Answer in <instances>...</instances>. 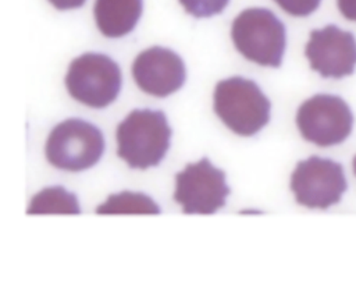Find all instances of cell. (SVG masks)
I'll return each instance as SVG.
<instances>
[{
	"label": "cell",
	"mask_w": 356,
	"mask_h": 291,
	"mask_svg": "<svg viewBox=\"0 0 356 291\" xmlns=\"http://www.w3.org/2000/svg\"><path fill=\"white\" fill-rule=\"evenodd\" d=\"M172 129L161 110H132L117 125V155L131 167H156L170 149Z\"/></svg>",
	"instance_id": "obj_1"
},
{
	"label": "cell",
	"mask_w": 356,
	"mask_h": 291,
	"mask_svg": "<svg viewBox=\"0 0 356 291\" xmlns=\"http://www.w3.org/2000/svg\"><path fill=\"white\" fill-rule=\"evenodd\" d=\"M213 100L218 118L241 136H253L270 121L271 103L252 79L232 77L218 81Z\"/></svg>",
	"instance_id": "obj_2"
},
{
	"label": "cell",
	"mask_w": 356,
	"mask_h": 291,
	"mask_svg": "<svg viewBox=\"0 0 356 291\" xmlns=\"http://www.w3.org/2000/svg\"><path fill=\"white\" fill-rule=\"evenodd\" d=\"M235 49L249 61L264 67H280L286 46V31L268 8L243 10L231 25Z\"/></svg>",
	"instance_id": "obj_3"
},
{
	"label": "cell",
	"mask_w": 356,
	"mask_h": 291,
	"mask_svg": "<svg viewBox=\"0 0 356 291\" xmlns=\"http://www.w3.org/2000/svg\"><path fill=\"white\" fill-rule=\"evenodd\" d=\"M104 152L102 131L81 118H68L57 124L46 141L47 162L65 171H83L93 167Z\"/></svg>",
	"instance_id": "obj_4"
},
{
	"label": "cell",
	"mask_w": 356,
	"mask_h": 291,
	"mask_svg": "<svg viewBox=\"0 0 356 291\" xmlns=\"http://www.w3.org/2000/svg\"><path fill=\"white\" fill-rule=\"evenodd\" d=\"M118 64L102 53H83L70 63L65 86L71 97L92 109L111 104L121 91Z\"/></svg>",
	"instance_id": "obj_5"
},
{
	"label": "cell",
	"mask_w": 356,
	"mask_h": 291,
	"mask_svg": "<svg viewBox=\"0 0 356 291\" xmlns=\"http://www.w3.org/2000/svg\"><path fill=\"white\" fill-rule=\"evenodd\" d=\"M296 125L303 139L327 148L342 143L350 135L353 114L342 97L318 93L299 106Z\"/></svg>",
	"instance_id": "obj_6"
},
{
	"label": "cell",
	"mask_w": 356,
	"mask_h": 291,
	"mask_svg": "<svg viewBox=\"0 0 356 291\" xmlns=\"http://www.w3.org/2000/svg\"><path fill=\"white\" fill-rule=\"evenodd\" d=\"M231 194L225 184V171L217 168L207 157L189 163L175 174L174 200L185 214H213L225 206Z\"/></svg>",
	"instance_id": "obj_7"
},
{
	"label": "cell",
	"mask_w": 356,
	"mask_h": 291,
	"mask_svg": "<svg viewBox=\"0 0 356 291\" xmlns=\"http://www.w3.org/2000/svg\"><path fill=\"white\" fill-rule=\"evenodd\" d=\"M291 189L299 205L309 209H328L341 200L348 182L339 163L310 156L298 162L291 175Z\"/></svg>",
	"instance_id": "obj_8"
},
{
	"label": "cell",
	"mask_w": 356,
	"mask_h": 291,
	"mask_svg": "<svg viewBox=\"0 0 356 291\" xmlns=\"http://www.w3.org/2000/svg\"><path fill=\"white\" fill-rule=\"evenodd\" d=\"M305 54L310 68L323 78L339 79L355 72L356 38L337 25H327L310 32Z\"/></svg>",
	"instance_id": "obj_9"
},
{
	"label": "cell",
	"mask_w": 356,
	"mask_h": 291,
	"mask_svg": "<svg viewBox=\"0 0 356 291\" xmlns=\"http://www.w3.org/2000/svg\"><path fill=\"white\" fill-rule=\"evenodd\" d=\"M132 77L147 95L167 97L182 88L186 70L182 58L175 52L153 46L136 56L132 63Z\"/></svg>",
	"instance_id": "obj_10"
},
{
	"label": "cell",
	"mask_w": 356,
	"mask_h": 291,
	"mask_svg": "<svg viewBox=\"0 0 356 291\" xmlns=\"http://www.w3.org/2000/svg\"><path fill=\"white\" fill-rule=\"evenodd\" d=\"M143 0H96L93 7L97 29L106 38H121L136 26Z\"/></svg>",
	"instance_id": "obj_11"
},
{
	"label": "cell",
	"mask_w": 356,
	"mask_h": 291,
	"mask_svg": "<svg viewBox=\"0 0 356 291\" xmlns=\"http://www.w3.org/2000/svg\"><path fill=\"white\" fill-rule=\"evenodd\" d=\"M28 214H79L81 207L75 194L64 187L56 185L42 189L36 194L28 206Z\"/></svg>",
	"instance_id": "obj_12"
},
{
	"label": "cell",
	"mask_w": 356,
	"mask_h": 291,
	"mask_svg": "<svg viewBox=\"0 0 356 291\" xmlns=\"http://www.w3.org/2000/svg\"><path fill=\"white\" fill-rule=\"evenodd\" d=\"M97 214H160L159 205L140 192L122 191L113 194L107 200L96 207Z\"/></svg>",
	"instance_id": "obj_13"
},
{
	"label": "cell",
	"mask_w": 356,
	"mask_h": 291,
	"mask_svg": "<svg viewBox=\"0 0 356 291\" xmlns=\"http://www.w3.org/2000/svg\"><path fill=\"white\" fill-rule=\"evenodd\" d=\"M185 11L195 18H209L220 14L229 0H178Z\"/></svg>",
	"instance_id": "obj_14"
},
{
	"label": "cell",
	"mask_w": 356,
	"mask_h": 291,
	"mask_svg": "<svg viewBox=\"0 0 356 291\" xmlns=\"http://www.w3.org/2000/svg\"><path fill=\"white\" fill-rule=\"evenodd\" d=\"M285 13L293 17H307L314 13L321 0H274Z\"/></svg>",
	"instance_id": "obj_15"
},
{
	"label": "cell",
	"mask_w": 356,
	"mask_h": 291,
	"mask_svg": "<svg viewBox=\"0 0 356 291\" xmlns=\"http://www.w3.org/2000/svg\"><path fill=\"white\" fill-rule=\"evenodd\" d=\"M337 6L346 19L356 22V0H337Z\"/></svg>",
	"instance_id": "obj_16"
},
{
	"label": "cell",
	"mask_w": 356,
	"mask_h": 291,
	"mask_svg": "<svg viewBox=\"0 0 356 291\" xmlns=\"http://www.w3.org/2000/svg\"><path fill=\"white\" fill-rule=\"evenodd\" d=\"M49 1L57 10H72V8L82 7L86 0H49Z\"/></svg>",
	"instance_id": "obj_17"
},
{
	"label": "cell",
	"mask_w": 356,
	"mask_h": 291,
	"mask_svg": "<svg viewBox=\"0 0 356 291\" xmlns=\"http://www.w3.org/2000/svg\"><path fill=\"white\" fill-rule=\"evenodd\" d=\"M353 173L356 174V156H355V159H353Z\"/></svg>",
	"instance_id": "obj_18"
}]
</instances>
